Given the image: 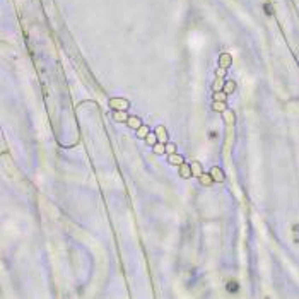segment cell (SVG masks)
I'll list each match as a JSON object with an SVG mask.
<instances>
[{"mask_svg": "<svg viewBox=\"0 0 299 299\" xmlns=\"http://www.w3.org/2000/svg\"><path fill=\"white\" fill-rule=\"evenodd\" d=\"M212 176H214V178H217V181H222V179H224V176H222V173H220L219 168L212 169Z\"/></svg>", "mask_w": 299, "mask_h": 299, "instance_id": "obj_1", "label": "cell"}, {"mask_svg": "<svg viewBox=\"0 0 299 299\" xmlns=\"http://www.w3.org/2000/svg\"><path fill=\"white\" fill-rule=\"evenodd\" d=\"M111 106H113V108H116V106H121V108H126V106H128V103H126V101H118V99H113V101H111Z\"/></svg>", "mask_w": 299, "mask_h": 299, "instance_id": "obj_2", "label": "cell"}, {"mask_svg": "<svg viewBox=\"0 0 299 299\" xmlns=\"http://www.w3.org/2000/svg\"><path fill=\"white\" fill-rule=\"evenodd\" d=\"M238 289H239V285H238L236 282H229L227 284V291H229V292H238Z\"/></svg>", "mask_w": 299, "mask_h": 299, "instance_id": "obj_3", "label": "cell"}, {"mask_svg": "<svg viewBox=\"0 0 299 299\" xmlns=\"http://www.w3.org/2000/svg\"><path fill=\"white\" fill-rule=\"evenodd\" d=\"M128 125L133 126V128H137V126L140 125V120H139V118H130V120H128Z\"/></svg>", "mask_w": 299, "mask_h": 299, "instance_id": "obj_4", "label": "cell"}, {"mask_svg": "<svg viewBox=\"0 0 299 299\" xmlns=\"http://www.w3.org/2000/svg\"><path fill=\"white\" fill-rule=\"evenodd\" d=\"M232 89H234V82H232V80L226 82V87H224V91H226V92H231Z\"/></svg>", "mask_w": 299, "mask_h": 299, "instance_id": "obj_5", "label": "cell"}, {"mask_svg": "<svg viewBox=\"0 0 299 299\" xmlns=\"http://www.w3.org/2000/svg\"><path fill=\"white\" fill-rule=\"evenodd\" d=\"M181 176H183V178H186V176H190V169L186 168V166H183V168H181Z\"/></svg>", "mask_w": 299, "mask_h": 299, "instance_id": "obj_6", "label": "cell"}, {"mask_svg": "<svg viewBox=\"0 0 299 299\" xmlns=\"http://www.w3.org/2000/svg\"><path fill=\"white\" fill-rule=\"evenodd\" d=\"M227 63H231V58L227 60V55H222V67H226Z\"/></svg>", "mask_w": 299, "mask_h": 299, "instance_id": "obj_7", "label": "cell"}, {"mask_svg": "<svg viewBox=\"0 0 299 299\" xmlns=\"http://www.w3.org/2000/svg\"><path fill=\"white\" fill-rule=\"evenodd\" d=\"M169 163H181V157H178V156H171V157H169Z\"/></svg>", "mask_w": 299, "mask_h": 299, "instance_id": "obj_8", "label": "cell"}, {"mask_svg": "<svg viewBox=\"0 0 299 299\" xmlns=\"http://www.w3.org/2000/svg\"><path fill=\"white\" fill-rule=\"evenodd\" d=\"M115 118H116V120H125L126 115H125V113H115Z\"/></svg>", "mask_w": 299, "mask_h": 299, "instance_id": "obj_9", "label": "cell"}, {"mask_svg": "<svg viewBox=\"0 0 299 299\" xmlns=\"http://www.w3.org/2000/svg\"><path fill=\"white\" fill-rule=\"evenodd\" d=\"M294 234H296V236H294L296 238V241H299V224L297 226H294Z\"/></svg>", "mask_w": 299, "mask_h": 299, "instance_id": "obj_10", "label": "cell"}, {"mask_svg": "<svg viewBox=\"0 0 299 299\" xmlns=\"http://www.w3.org/2000/svg\"><path fill=\"white\" fill-rule=\"evenodd\" d=\"M154 151H156V152H157V154L164 152V145H156V147H154Z\"/></svg>", "mask_w": 299, "mask_h": 299, "instance_id": "obj_11", "label": "cell"}, {"mask_svg": "<svg viewBox=\"0 0 299 299\" xmlns=\"http://www.w3.org/2000/svg\"><path fill=\"white\" fill-rule=\"evenodd\" d=\"M202 181H204V185H210V178L207 176V174H204V176H202Z\"/></svg>", "mask_w": 299, "mask_h": 299, "instance_id": "obj_12", "label": "cell"}, {"mask_svg": "<svg viewBox=\"0 0 299 299\" xmlns=\"http://www.w3.org/2000/svg\"><path fill=\"white\" fill-rule=\"evenodd\" d=\"M265 12H267L268 16H272V7L268 5V4H267V5H265Z\"/></svg>", "mask_w": 299, "mask_h": 299, "instance_id": "obj_13", "label": "cell"}, {"mask_svg": "<svg viewBox=\"0 0 299 299\" xmlns=\"http://www.w3.org/2000/svg\"><path fill=\"white\" fill-rule=\"evenodd\" d=\"M147 142H149V144H154V135H149V137H147Z\"/></svg>", "mask_w": 299, "mask_h": 299, "instance_id": "obj_14", "label": "cell"}]
</instances>
